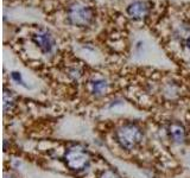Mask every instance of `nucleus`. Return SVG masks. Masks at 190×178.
Wrapping results in <instances>:
<instances>
[{
	"mask_svg": "<svg viewBox=\"0 0 190 178\" xmlns=\"http://www.w3.org/2000/svg\"><path fill=\"white\" fill-rule=\"evenodd\" d=\"M169 130H170L169 133H170L171 139H172L175 142L181 144V142L184 141L185 132H184V128H183L182 125H179V123H177V122H176V123H172Z\"/></svg>",
	"mask_w": 190,
	"mask_h": 178,
	"instance_id": "nucleus-6",
	"label": "nucleus"
},
{
	"mask_svg": "<svg viewBox=\"0 0 190 178\" xmlns=\"http://www.w3.org/2000/svg\"><path fill=\"white\" fill-rule=\"evenodd\" d=\"M149 10H150L149 2L138 0V1L132 2V4L127 7V13H128V16H130L131 18H133V19L140 20V19H143L144 17H146V14L149 13Z\"/></svg>",
	"mask_w": 190,
	"mask_h": 178,
	"instance_id": "nucleus-5",
	"label": "nucleus"
},
{
	"mask_svg": "<svg viewBox=\"0 0 190 178\" xmlns=\"http://www.w3.org/2000/svg\"><path fill=\"white\" fill-rule=\"evenodd\" d=\"M143 138V133L140 128L133 123L122 125L116 131V139L120 146L125 150H133Z\"/></svg>",
	"mask_w": 190,
	"mask_h": 178,
	"instance_id": "nucleus-1",
	"label": "nucleus"
},
{
	"mask_svg": "<svg viewBox=\"0 0 190 178\" xmlns=\"http://www.w3.org/2000/svg\"><path fill=\"white\" fill-rule=\"evenodd\" d=\"M185 44H187V46H188V49L190 50V38H188L187 39V42H185Z\"/></svg>",
	"mask_w": 190,
	"mask_h": 178,
	"instance_id": "nucleus-10",
	"label": "nucleus"
},
{
	"mask_svg": "<svg viewBox=\"0 0 190 178\" xmlns=\"http://www.w3.org/2000/svg\"><path fill=\"white\" fill-rule=\"evenodd\" d=\"M101 178H119V177L114 172H112V171H107V172H105V175Z\"/></svg>",
	"mask_w": 190,
	"mask_h": 178,
	"instance_id": "nucleus-9",
	"label": "nucleus"
},
{
	"mask_svg": "<svg viewBox=\"0 0 190 178\" xmlns=\"http://www.w3.org/2000/svg\"><path fill=\"white\" fill-rule=\"evenodd\" d=\"M32 40L35 42V44L40 49V51L43 54H50L55 46V39L51 36L50 32L45 31V30H40L37 33H35L32 36Z\"/></svg>",
	"mask_w": 190,
	"mask_h": 178,
	"instance_id": "nucleus-3",
	"label": "nucleus"
},
{
	"mask_svg": "<svg viewBox=\"0 0 190 178\" xmlns=\"http://www.w3.org/2000/svg\"><path fill=\"white\" fill-rule=\"evenodd\" d=\"M65 158L68 165L74 170H81L88 164V157L82 150H70Z\"/></svg>",
	"mask_w": 190,
	"mask_h": 178,
	"instance_id": "nucleus-4",
	"label": "nucleus"
},
{
	"mask_svg": "<svg viewBox=\"0 0 190 178\" xmlns=\"http://www.w3.org/2000/svg\"><path fill=\"white\" fill-rule=\"evenodd\" d=\"M107 89H108V83L103 79H96L90 82V90L96 96L103 95L107 92Z\"/></svg>",
	"mask_w": 190,
	"mask_h": 178,
	"instance_id": "nucleus-7",
	"label": "nucleus"
},
{
	"mask_svg": "<svg viewBox=\"0 0 190 178\" xmlns=\"http://www.w3.org/2000/svg\"><path fill=\"white\" fill-rule=\"evenodd\" d=\"M67 19L69 24H71L74 26L86 27L92 24V21L94 19V12L88 6L73 4L68 7Z\"/></svg>",
	"mask_w": 190,
	"mask_h": 178,
	"instance_id": "nucleus-2",
	"label": "nucleus"
},
{
	"mask_svg": "<svg viewBox=\"0 0 190 178\" xmlns=\"http://www.w3.org/2000/svg\"><path fill=\"white\" fill-rule=\"evenodd\" d=\"M11 77L16 82H18V84L25 86V84H24V81H23V79H21V75H20V73H17V71H13V73H11Z\"/></svg>",
	"mask_w": 190,
	"mask_h": 178,
	"instance_id": "nucleus-8",
	"label": "nucleus"
}]
</instances>
